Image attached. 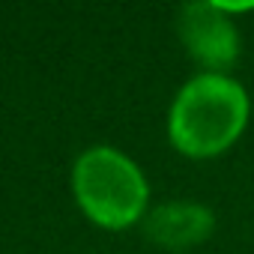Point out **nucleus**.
Segmentation results:
<instances>
[{"label": "nucleus", "instance_id": "nucleus-1", "mask_svg": "<svg viewBox=\"0 0 254 254\" xmlns=\"http://www.w3.org/2000/svg\"><path fill=\"white\" fill-rule=\"evenodd\" d=\"M248 117L245 90L227 75L209 72L189 81L171 111V141L189 156H212L236 141Z\"/></svg>", "mask_w": 254, "mask_h": 254}, {"label": "nucleus", "instance_id": "nucleus-2", "mask_svg": "<svg viewBox=\"0 0 254 254\" xmlns=\"http://www.w3.org/2000/svg\"><path fill=\"white\" fill-rule=\"evenodd\" d=\"M75 197L93 221L105 227H126L144 212L147 183L123 153L96 147L75 165Z\"/></svg>", "mask_w": 254, "mask_h": 254}, {"label": "nucleus", "instance_id": "nucleus-3", "mask_svg": "<svg viewBox=\"0 0 254 254\" xmlns=\"http://www.w3.org/2000/svg\"><path fill=\"white\" fill-rule=\"evenodd\" d=\"M180 36L189 51L209 69H224L236 60L239 36L218 3H191L180 12Z\"/></svg>", "mask_w": 254, "mask_h": 254}, {"label": "nucleus", "instance_id": "nucleus-4", "mask_svg": "<svg viewBox=\"0 0 254 254\" xmlns=\"http://www.w3.org/2000/svg\"><path fill=\"white\" fill-rule=\"evenodd\" d=\"M147 230L165 245H191L212 230V215L194 203H168L153 212Z\"/></svg>", "mask_w": 254, "mask_h": 254}]
</instances>
